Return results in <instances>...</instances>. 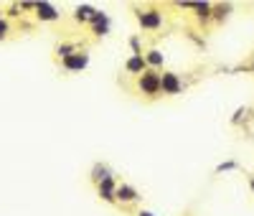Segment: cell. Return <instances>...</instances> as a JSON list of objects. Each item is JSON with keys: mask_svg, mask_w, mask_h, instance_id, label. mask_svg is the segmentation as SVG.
Returning <instances> with one entry per match:
<instances>
[{"mask_svg": "<svg viewBox=\"0 0 254 216\" xmlns=\"http://www.w3.org/2000/svg\"><path fill=\"white\" fill-rule=\"evenodd\" d=\"M135 216H155V214H153V211H145V209H140Z\"/></svg>", "mask_w": 254, "mask_h": 216, "instance_id": "cell-20", "label": "cell"}, {"mask_svg": "<svg viewBox=\"0 0 254 216\" xmlns=\"http://www.w3.org/2000/svg\"><path fill=\"white\" fill-rule=\"evenodd\" d=\"M97 196H99L104 204L117 206V181H115V176L107 178V181H102V183L97 186Z\"/></svg>", "mask_w": 254, "mask_h": 216, "instance_id": "cell-8", "label": "cell"}, {"mask_svg": "<svg viewBox=\"0 0 254 216\" xmlns=\"http://www.w3.org/2000/svg\"><path fill=\"white\" fill-rule=\"evenodd\" d=\"M229 10H231V5H214V10H211V15H214L216 20H224V18L229 15Z\"/></svg>", "mask_w": 254, "mask_h": 216, "instance_id": "cell-16", "label": "cell"}, {"mask_svg": "<svg viewBox=\"0 0 254 216\" xmlns=\"http://www.w3.org/2000/svg\"><path fill=\"white\" fill-rule=\"evenodd\" d=\"M137 84V92L145 99H158L160 97V72L155 69H145L140 76H135Z\"/></svg>", "mask_w": 254, "mask_h": 216, "instance_id": "cell-2", "label": "cell"}, {"mask_svg": "<svg viewBox=\"0 0 254 216\" xmlns=\"http://www.w3.org/2000/svg\"><path fill=\"white\" fill-rule=\"evenodd\" d=\"M94 10H97L94 5H76V10H74V20H76V23H89V18H92Z\"/></svg>", "mask_w": 254, "mask_h": 216, "instance_id": "cell-13", "label": "cell"}, {"mask_svg": "<svg viewBox=\"0 0 254 216\" xmlns=\"http://www.w3.org/2000/svg\"><path fill=\"white\" fill-rule=\"evenodd\" d=\"M252 72H254V61H252Z\"/></svg>", "mask_w": 254, "mask_h": 216, "instance_id": "cell-22", "label": "cell"}, {"mask_svg": "<svg viewBox=\"0 0 254 216\" xmlns=\"http://www.w3.org/2000/svg\"><path fill=\"white\" fill-rule=\"evenodd\" d=\"M234 168H237V163H234V160H226V163L216 165V173H224V170H234Z\"/></svg>", "mask_w": 254, "mask_h": 216, "instance_id": "cell-18", "label": "cell"}, {"mask_svg": "<svg viewBox=\"0 0 254 216\" xmlns=\"http://www.w3.org/2000/svg\"><path fill=\"white\" fill-rule=\"evenodd\" d=\"M61 64V69L66 72V74H76V72H84L89 67V51H84V49H79L76 54H71V56H66L64 61H59Z\"/></svg>", "mask_w": 254, "mask_h": 216, "instance_id": "cell-4", "label": "cell"}, {"mask_svg": "<svg viewBox=\"0 0 254 216\" xmlns=\"http://www.w3.org/2000/svg\"><path fill=\"white\" fill-rule=\"evenodd\" d=\"M140 201V191L132 186V183H117V204L120 206H130V204H137Z\"/></svg>", "mask_w": 254, "mask_h": 216, "instance_id": "cell-7", "label": "cell"}, {"mask_svg": "<svg viewBox=\"0 0 254 216\" xmlns=\"http://www.w3.org/2000/svg\"><path fill=\"white\" fill-rule=\"evenodd\" d=\"M145 69H147V64H145L142 54H132L130 59L125 61V72L130 74V76H140V74H142Z\"/></svg>", "mask_w": 254, "mask_h": 216, "instance_id": "cell-10", "label": "cell"}, {"mask_svg": "<svg viewBox=\"0 0 254 216\" xmlns=\"http://www.w3.org/2000/svg\"><path fill=\"white\" fill-rule=\"evenodd\" d=\"M183 92V79L178 72H160V94L165 97H176Z\"/></svg>", "mask_w": 254, "mask_h": 216, "instance_id": "cell-3", "label": "cell"}, {"mask_svg": "<svg viewBox=\"0 0 254 216\" xmlns=\"http://www.w3.org/2000/svg\"><path fill=\"white\" fill-rule=\"evenodd\" d=\"M130 49H132V54H142V38H140V33H135V36H130Z\"/></svg>", "mask_w": 254, "mask_h": 216, "instance_id": "cell-17", "label": "cell"}, {"mask_svg": "<svg viewBox=\"0 0 254 216\" xmlns=\"http://www.w3.org/2000/svg\"><path fill=\"white\" fill-rule=\"evenodd\" d=\"M18 8H20V10H26V13H28V10H33V8H36V3H20Z\"/></svg>", "mask_w": 254, "mask_h": 216, "instance_id": "cell-19", "label": "cell"}, {"mask_svg": "<svg viewBox=\"0 0 254 216\" xmlns=\"http://www.w3.org/2000/svg\"><path fill=\"white\" fill-rule=\"evenodd\" d=\"M33 15H36V20H41V23H56V20H61V13H59V8L54 3H36Z\"/></svg>", "mask_w": 254, "mask_h": 216, "instance_id": "cell-6", "label": "cell"}, {"mask_svg": "<svg viewBox=\"0 0 254 216\" xmlns=\"http://www.w3.org/2000/svg\"><path fill=\"white\" fill-rule=\"evenodd\" d=\"M190 10H193V15H196L198 20H208L214 5H211V3H193V8H190Z\"/></svg>", "mask_w": 254, "mask_h": 216, "instance_id": "cell-14", "label": "cell"}, {"mask_svg": "<svg viewBox=\"0 0 254 216\" xmlns=\"http://www.w3.org/2000/svg\"><path fill=\"white\" fill-rule=\"evenodd\" d=\"M249 186H252V191H254V178H252V181H249Z\"/></svg>", "mask_w": 254, "mask_h": 216, "instance_id": "cell-21", "label": "cell"}, {"mask_svg": "<svg viewBox=\"0 0 254 216\" xmlns=\"http://www.w3.org/2000/svg\"><path fill=\"white\" fill-rule=\"evenodd\" d=\"M142 59H145V64H147V69H155V72H160L163 64H165V56H163L160 49H147V51H142Z\"/></svg>", "mask_w": 254, "mask_h": 216, "instance_id": "cell-11", "label": "cell"}, {"mask_svg": "<svg viewBox=\"0 0 254 216\" xmlns=\"http://www.w3.org/2000/svg\"><path fill=\"white\" fill-rule=\"evenodd\" d=\"M135 20H137L140 31L155 33V31H160L163 23H165V13H163L160 8H155V5H145V8L137 5V8H135Z\"/></svg>", "mask_w": 254, "mask_h": 216, "instance_id": "cell-1", "label": "cell"}, {"mask_svg": "<svg viewBox=\"0 0 254 216\" xmlns=\"http://www.w3.org/2000/svg\"><path fill=\"white\" fill-rule=\"evenodd\" d=\"M115 173H112V168L107 165V163H94L92 165V170H89V181L94 183V186H99L102 181H107V178H112Z\"/></svg>", "mask_w": 254, "mask_h": 216, "instance_id": "cell-9", "label": "cell"}, {"mask_svg": "<svg viewBox=\"0 0 254 216\" xmlns=\"http://www.w3.org/2000/svg\"><path fill=\"white\" fill-rule=\"evenodd\" d=\"M10 33H13V26H10V20L3 15V18H0V41H5Z\"/></svg>", "mask_w": 254, "mask_h": 216, "instance_id": "cell-15", "label": "cell"}, {"mask_svg": "<svg viewBox=\"0 0 254 216\" xmlns=\"http://www.w3.org/2000/svg\"><path fill=\"white\" fill-rule=\"evenodd\" d=\"M76 51H79V43H76V41H61L59 46L54 49V54H56L59 61H64L66 56H71V54H76Z\"/></svg>", "mask_w": 254, "mask_h": 216, "instance_id": "cell-12", "label": "cell"}, {"mask_svg": "<svg viewBox=\"0 0 254 216\" xmlns=\"http://www.w3.org/2000/svg\"><path fill=\"white\" fill-rule=\"evenodd\" d=\"M89 28H92V36H97V38H102V36H107L110 33V28H112V20H110V15L104 13V10H94L92 13V18H89Z\"/></svg>", "mask_w": 254, "mask_h": 216, "instance_id": "cell-5", "label": "cell"}]
</instances>
